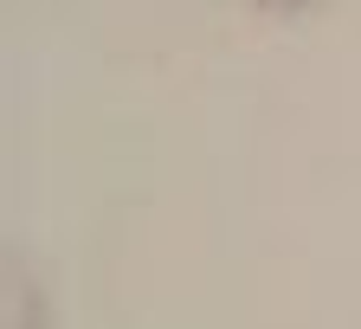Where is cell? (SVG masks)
Instances as JSON below:
<instances>
[{
  "label": "cell",
  "instance_id": "cell-1",
  "mask_svg": "<svg viewBox=\"0 0 361 329\" xmlns=\"http://www.w3.org/2000/svg\"><path fill=\"white\" fill-rule=\"evenodd\" d=\"M264 7H310V0H264Z\"/></svg>",
  "mask_w": 361,
  "mask_h": 329
}]
</instances>
